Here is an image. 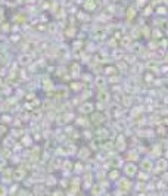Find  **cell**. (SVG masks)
Returning a JSON list of instances; mask_svg holds the SVG:
<instances>
[{"label":"cell","instance_id":"6da1fadb","mask_svg":"<svg viewBox=\"0 0 168 196\" xmlns=\"http://www.w3.org/2000/svg\"><path fill=\"white\" fill-rule=\"evenodd\" d=\"M162 2H165V3H167V5H168V0H162Z\"/></svg>","mask_w":168,"mask_h":196}]
</instances>
